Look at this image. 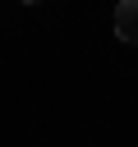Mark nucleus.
<instances>
[{"label":"nucleus","instance_id":"1","mask_svg":"<svg viewBox=\"0 0 138 147\" xmlns=\"http://www.w3.org/2000/svg\"><path fill=\"white\" fill-rule=\"evenodd\" d=\"M115 37L120 41H138V0H120L115 5Z\"/></svg>","mask_w":138,"mask_h":147},{"label":"nucleus","instance_id":"2","mask_svg":"<svg viewBox=\"0 0 138 147\" xmlns=\"http://www.w3.org/2000/svg\"><path fill=\"white\" fill-rule=\"evenodd\" d=\"M23 5H37V0H23Z\"/></svg>","mask_w":138,"mask_h":147}]
</instances>
